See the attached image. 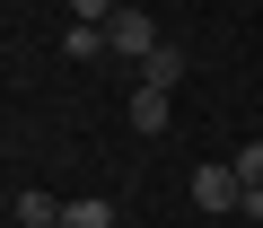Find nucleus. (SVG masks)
Instances as JSON below:
<instances>
[{
  "mask_svg": "<svg viewBox=\"0 0 263 228\" xmlns=\"http://www.w3.org/2000/svg\"><path fill=\"white\" fill-rule=\"evenodd\" d=\"M167 105H176V88H149V79H141L123 114H132V132H167Z\"/></svg>",
  "mask_w": 263,
  "mask_h": 228,
  "instance_id": "obj_3",
  "label": "nucleus"
},
{
  "mask_svg": "<svg viewBox=\"0 0 263 228\" xmlns=\"http://www.w3.org/2000/svg\"><path fill=\"white\" fill-rule=\"evenodd\" d=\"M62 228H114V202H62Z\"/></svg>",
  "mask_w": 263,
  "mask_h": 228,
  "instance_id": "obj_7",
  "label": "nucleus"
},
{
  "mask_svg": "<svg viewBox=\"0 0 263 228\" xmlns=\"http://www.w3.org/2000/svg\"><path fill=\"white\" fill-rule=\"evenodd\" d=\"M18 228H62V202L27 184V193H18Z\"/></svg>",
  "mask_w": 263,
  "mask_h": 228,
  "instance_id": "obj_5",
  "label": "nucleus"
},
{
  "mask_svg": "<svg viewBox=\"0 0 263 228\" xmlns=\"http://www.w3.org/2000/svg\"><path fill=\"white\" fill-rule=\"evenodd\" d=\"M228 167H237V184H263V141H246V149H237Z\"/></svg>",
  "mask_w": 263,
  "mask_h": 228,
  "instance_id": "obj_8",
  "label": "nucleus"
},
{
  "mask_svg": "<svg viewBox=\"0 0 263 228\" xmlns=\"http://www.w3.org/2000/svg\"><path fill=\"white\" fill-rule=\"evenodd\" d=\"M62 53H70V62H97V53H105V27H97V18H70V27H62Z\"/></svg>",
  "mask_w": 263,
  "mask_h": 228,
  "instance_id": "obj_4",
  "label": "nucleus"
},
{
  "mask_svg": "<svg viewBox=\"0 0 263 228\" xmlns=\"http://www.w3.org/2000/svg\"><path fill=\"white\" fill-rule=\"evenodd\" d=\"M237 202H246V219H263V184H246V193H237Z\"/></svg>",
  "mask_w": 263,
  "mask_h": 228,
  "instance_id": "obj_10",
  "label": "nucleus"
},
{
  "mask_svg": "<svg viewBox=\"0 0 263 228\" xmlns=\"http://www.w3.org/2000/svg\"><path fill=\"white\" fill-rule=\"evenodd\" d=\"M70 18H97V27H105V18H114V0H70Z\"/></svg>",
  "mask_w": 263,
  "mask_h": 228,
  "instance_id": "obj_9",
  "label": "nucleus"
},
{
  "mask_svg": "<svg viewBox=\"0 0 263 228\" xmlns=\"http://www.w3.org/2000/svg\"><path fill=\"white\" fill-rule=\"evenodd\" d=\"M141 79H149V88H176V79H184V53H176V44H158V53L141 62Z\"/></svg>",
  "mask_w": 263,
  "mask_h": 228,
  "instance_id": "obj_6",
  "label": "nucleus"
},
{
  "mask_svg": "<svg viewBox=\"0 0 263 228\" xmlns=\"http://www.w3.org/2000/svg\"><path fill=\"white\" fill-rule=\"evenodd\" d=\"M184 184H193V202H202V211H237V193H246V184H237V167H193Z\"/></svg>",
  "mask_w": 263,
  "mask_h": 228,
  "instance_id": "obj_2",
  "label": "nucleus"
},
{
  "mask_svg": "<svg viewBox=\"0 0 263 228\" xmlns=\"http://www.w3.org/2000/svg\"><path fill=\"white\" fill-rule=\"evenodd\" d=\"M105 53L149 62V53H158V27H149V9H114V18H105Z\"/></svg>",
  "mask_w": 263,
  "mask_h": 228,
  "instance_id": "obj_1",
  "label": "nucleus"
}]
</instances>
